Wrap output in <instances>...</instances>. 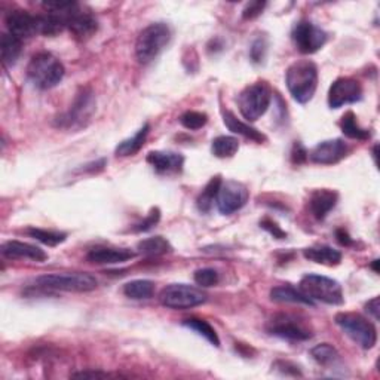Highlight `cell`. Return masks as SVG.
<instances>
[{
    "mask_svg": "<svg viewBox=\"0 0 380 380\" xmlns=\"http://www.w3.org/2000/svg\"><path fill=\"white\" fill-rule=\"evenodd\" d=\"M336 324L363 349H372L377 342L376 327L363 315L351 312L337 314Z\"/></svg>",
    "mask_w": 380,
    "mask_h": 380,
    "instance_id": "obj_8",
    "label": "cell"
},
{
    "mask_svg": "<svg viewBox=\"0 0 380 380\" xmlns=\"http://www.w3.org/2000/svg\"><path fill=\"white\" fill-rule=\"evenodd\" d=\"M272 101V91L266 82H255L238 96V107L244 119L254 122L268 111Z\"/></svg>",
    "mask_w": 380,
    "mask_h": 380,
    "instance_id": "obj_7",
    "label": "cell"
},
{
    "mask_svg": "<svg viewBox=\"0 0 380 380\" xmlns=\"http://www.w3.org/2000/svg\"><path fill=\"white\" fill-rule=\"evenodd\" d=\"M155 293V284L149 280H136L123 285V294L132 300H147Z\"/></svg>",
    "mask_w": 380,
    "mask_h": 380,
    "instance_id": "obj_27",
    "label": "cell"
},
{
    "mask_svg": "<svg viewBox=\"0 0 380 380\" xmlns=\"http://www.w3.org/2000/svg\"><path fill=\"white\" fill-rule=\"evenodd\" d=\"M341 128L346 137L354 140H368L370 136H372V132L359 125L354 111H347L342 116Z\"/></svg>",
    "mask_w": 380,
    "mask_h": 380,
    "instance_id": "obj_28",
    "label": "cell"
},
{
    "mask_svg": "<svg viewBox=\"0 0 380 380\" xmlns=\"http://www.w3.org/2000/svg\"><path fill=\"white\" fill-rule=\"evenodd\" d=\"M0 253H2L3 257L11 260L26 259L33 262H45L48 259V254L42 248L21 241H8L2 244V246H0Z\"/></svg>",
    "mask_w": 380,
    "mask_h": 380,
    "instance_id": "obj_17",
    "label": "cell"
},
{
    "mask_svg": "<svg viewBox=\"0 0 380 380\" xmlns=\"http://www.w3.org/2000/svg\"><path fill=\"white\" fill-rule=\"evenodd\" d=\"M299 290L314 302H323L325 305L338 306L343 305L345 297L342 285L336 280L324 275L307 273L300 280Z\"/></svg>",
    "mask_w": 380,
    "mask_h": 380,
    "instance_id": "obj_3",
    "label": "cell"
},
{
    "mask_svg": "<svg viewBox=\"0 0 380 380\" xmlns=\"http://www.w3.org/2000/svg\"><path fill=\"white\" fill-rule=\"evenodd\" d=\"M194 282H197L198 285L201 287H214L219 284V273L217 271H214L211 268H205V269H198L197 272H194Z\"/></svg>",
    "mask_w": 380,
    "mask_h": 380,
    "instance_id": "obj_35",
    "label": "cell"
},
{
    "mask_svg": "<svg viewBox=\"0 0 380 380\" xmlns=\"http://www.w3.org/2000/svg\"><path fill=\"white\" fill-rule=\"evenodd\" d=\"M246 201H248V190L242 183L235 180L221 181L217 198H215V203L221 214L228 215L239 211Z\"/></svg>",
    "mask_w": 380,
    "mask_h": 380,
    "instance_id": "obj_11",
    "label": "cell"
},
{
    "mask_svg": "<svg viewBox=\"0 0 380 380\" xmlns=\"http://www.w3.org/2000/svg\"><path fill=\"white\" fill-rule=\"evenodd\" d=\"M137 250L140 254L146 255V257H159V255L171 253L172 246L163 236H152V238L140 241Z\"/></svg>",
    "mask_w": 380,
    "mask_h": 380,
    "instance_id": "obj_26",
    "label": "cell"
},
{
    "mask_svg": "<svg viewBox=\"0 0 380 380\" xmlns=\"http://www.w3.org/2000/svg\"><path fill=\"white\" fill-rule=\"evenodd\" d=\"M149 131H150V127L149 123H146V125H143L134 136L119 143V146L116 147V156L127 158V156L136 155L137 152H140L143 145H145V141L149 136Z\"/></svg>",
    "mask_w": 380,
    "mask_h": 380,
    "instance_id": "obj_25",
    "label": "cell"
},
{
    "mask_svg": "<svg viewBox=\"0 0 380 380\" xmlns=\"http://www.w3.org/2000/svg\"><path fill=\"white\" fill-rule=\"evenodd\" d=\"M266 51H268V42H266V39L264 37L255 39L250 48V57L253 60V63L255 64L263 63L266 57Z\"/></svg>",
    "mask_w": 380,
    "mask_h": 380,
    "instance_id": "obj_36",
    "label": "cell"
},
{
    "mask_svg": "<svg viewBox=\"0 0 380 380\" xmlns=\"http://www.w3.org/2000/svg\"><path fill=\"white\" fill-rule=\"evenodd\" d=\"M346 155L347 146L345 145V141L341 138H334L316 145L311 153H307V158L314 163H320V165H333V163L342 161Z\"/></svg>",
    "mask_w": 380,
    "mask_h": 380,
    "instance_id": "obj_14",
    "label": "cell"
},
{
    "mask_svg": "<svg viewBox=\"0 0 380 380\" xmlns=\"http://www.w3.org/2000/svg\"><path fill=\"white\" fill-rule=\"evenodd\" d=\"M271 299L278 303H299L306 306H314V302L309 297H306L300 290L294 289L291 285L275 287L271 291Z\"/></svg>",
    "mask_w": 380,
    "mask_h": 380,
    "instance_id": "obj_24",
    "label": "cell"
},
{
    "mask_svg": "<svg viewBox=\"0 0 380 380\" xmlns=\"http://www.w3.org/2000/svg\"><path fill=\"white\" fill-rule=\"evenodd\" d=\"M75 377H107V373H98V372H82L73 374Z\"/></svg>",
    "mask_w": 380,
    "mask_h": 380,
    "instance_id": "obj_43",
    "label": "cell"
},
{
    "mask_svg": "<svg viewBox=\"0 0 380 380\" xmlns=\"http://www.w3.org/2000/svg\"><path fill=\"white\" fill-rule=\"evenodd\" d=\"M147 162L158 172H180L184 163V158L180 153L174 152H150Z\"/></svg>",
    "mask_w": 380,
    "mask_h": 380,
    "instance_id": "obj_20",
    "label": "cell"
},
{
    "mask_svg": "<svg viewBox=\"0 0 380 380\" xmlns=\"http://www.w3.org/2000/svg\"><path fill=\"white\" fill-rule=\"evenodd\" d=\"M23 40L11 33H5L0 39V53H2V63L5 67H12L21 55Z\"/></svg>",
    "mask_w": 380,
    "mask_h": 380,
    "instance_id": "obj_23",
    "label": "cell"
},
{
    "mask_svg": "<svg viewBox=\"0 0 380 380\" xmlns=\"http://www.w3.org/2000/svg\"><path fill=\"white\" fill-rule=\"evenodd\" d=\"M223 120H224V125L228 127L229 131H232L233 134L242 136L245 138H250V140L257 141V143H262V141L266 140V137L262 134L260 131L253 128L251 125H248V123L242 122L241 119L236 118L233 113L229 111V110L223 111Z\"/></svg>",
    "mask_w": 380,
    "mask_h": 380,
    "instance_id": "obj_22",
    "label": "cell"
},
{
    "mask_svg": "<svg viewBox=\"0 0 380 380\" xmlns=\"http://www.w3.org/2000/svg\"><path fill=\"white\" fill-rule=\"evenodd\" d=\"M66 69L51 53H39L32 57L27 66V76L39 89H51L63 80Z\"/></svg>",
    "mask_w": 380,
    "mask_h": 380,
    "instance_id": "obj_2",
    "label": "cell"
},
{
    "mask_svg": "<svg viewBox=\"0 0 380 380\" xmlns=\"http://www.w3.org/2000/svg\"><path fill=\"white\" fill-rule=\"evenodd\" d=\"M260 226H262V228H263L264 230H268V232L273 236V238L284 239L285 236H287V233L280 228V226L276 224V223H273V221L269 220V219H264V220L260 223Z\"/></svg>",
    "mask_w": 380,
    "mask_h": 380,
    "instance_id": "obj_39",
    "label": "cell"
},
{
    "mask_svg": "<svg viewBox=\"0 0 380 380\" xmlns=\"http://www.w3.org/2000/svg\"><path fill=\"white\" fill-rule=\"evenodd\" d=\"M171 40V28L165 23H153L138 35L136 55L141 64H149L155 60Z\"/></svg>",
    "mask_w": 380,
    "mask_h": 380,
    "instance_id": "obj_4",
    "label": "cell"
},
{
    "mask_svg": "<svg viewBox=\"0 0 380 380\" xmlns=\"http://www.w3.org/2000/svg\"><path fill=\"white\" fill-rule=\"evenodd\" d=\"M303 255L307 260L325 266H336L342 262V253L328 245L311 246V248L303 250Z\"/></svg>",
    "mask_w": 380,
    "mask_h": 380,
    "instance_id": "obj_21",
    "label": "cell"
},
{
    "mask_svg": "<svg viewBox=\"0 0 380 380\" xmlns=\"http://www.w3.org/2000/svg\"><path fill=\"white\" fill-rule=\"evenodd\" d=\"M336 236H337V241L341 242L342 245H345V246H349V245L354 244V241L351 239V236L347 235V232L345 229H338L336 232Z\"/></svg>",
    "mask_w": 380,
    "mask_h": 380,
    "instance_id": "obj_42",
    "label": "cell"
},
{
    "mask_svg": "<svg viewBox=\"0 0 380 380\" xmlns=\"http://www.w3.org/2000/svg\"><path fill=\"white\" fill-rule=\"evenodd\" d=\"M27 233L35 238L36 241L42 242L49 246H55L58 244H63L67 239V235L63 232L57 230H46V229H39V228H30L27 229Z\"/></svg>",
    "mask_w": 380,
    "mask_h": 380,
    "instance_id": "obj_32",
    "label": "cell"
},
{
    "mask_svg": "<svg viewBox=\"0 0 380 380\" xmlns=\"http://www.w3.org/2000/svg\"><path fill=\"white\" fill-rule=\"evenodd\" d=\"M291 158L294 163H303L307 159V152L305 147L300 145V143H296L293 152H291Z\"/></svg>",
    "mask_w": 380,
    "mask_h": 380,
    "instance_id": "obj_40",
    "label": "cell"
},
{
    "mask_svg": "<svg viewBox=\"0 0 380 380\" xmlns=\"http://www.w3.org/2000/svg\"><path fill=\"white\" fill-rule=\"evenodd\" d=\"M285 82L291 97L300 105H306L314 98L318 87V69L315 63L309 60L296 61L287 70Z\"/></svg>",
    "mask_w": 380,
    "mask_h": 380,
    "instance_id": "obj_1",
    "label": "cell"
},
{
    "mask_svg": "<svg viewBox=\"0 0 380 380\" xmlns=\"http://www.w3.org/2000/svg\"><path fill=\"white\" fill-rule=\"evenodd\" d=\"M264 6H266V2H251L245 6L242 17L245 19H253L255 17H259L263 12Z\"/></svg>",
    "mask_w": 380,
    "mask_h": 380,
    "instance_id": "obj_38",
    "label": "cell"
},
{
    "mask_svg": "<svg viewBox=\"0 0 380 380\" xmlns=\"http://www.w3.org/2000/svg\"><path fill=\"white\" fill-rule=\"evenodd\" d=\"M291 37L302 54H314L327 42V33L324 30L307 19H303L294 26Z\"/></svg>",
    "mask_w": 380,
    "mask_h": 380,
    "instance_id": "obj_10",
    "label": "cell"
},
{
    "mask_svg": "<svg viewBox=\"0 0 380 380\" xmlns=\"http://www.w3.org/2000/svg\"><path fill=\"white\" fill-rule=\"evenodd\" d=\"M183 325L188 327L189 330H193L194 333H198L199 336H202L203 338H207V341L214 345V346H220V338L215 333L214 328L203 320H198V318H189V320L183 321Z\"/></svg>",
    "mask_w": 380,
    "mask_h": 380,
    "instance_id": "obj_31",
    "label": "cell"
},
{
    "mask_svg": "<svg viewBox=\"0 0 380 380\" xmlns=\"http://www.w3.org/2000/svg\"><path fill=\"white\" fill-rule=\"evenodd\" d=\"M9 33L18 39H28L39 35L37 30V15L28 14L27 11H11L5 18Z\"/></svg>",
    "mask_w": 380,
    "mask_h": 380,
    "instance_id": "obj_15",
    "label": "cell"
},
{
    "mask_svg": "<svg viewBox=\"0 0 380 380\" xmlns=\"http://www.w3.org/2000/svg\"><path fill=\"white\" fill-rule=\"evenodd\" d=\"M268 332L272 336L287 338V341L302 342L312 337L309 328H306L299 320L290 315H278L271 320L268 325Z\"/></svg>",
    "mask_w": 380,
    "mask_h": 380,
    "instance_id": "obj_13",
    "label": "cell"
},
{
    "mask_svg": "<svg viewBox=\"0 0 380 380\" xmlns=\"http://www.w3.org/2000/svg\"><path fill=\"white\" fill-rule=\"evenodd\" d=\"M67 28L76 39L87 40L97 33L98 21L91 12L82 11L79 6H76L67 17Z\"/></svg>",
    "mask_w": 380,
    "mask_h": 380,
    "instance_id": "obj_16",
    "label": "cell"
},
{
    "mask_svg": "<svg viewBox=\"0 0 380 380\" xmlns=\"http://www.w3.org/2000/svg\"><path fill=\"white\" fill-rule=\"evenodd\" d=\"M238 149H239L238 138L230 137V136H220L217 138H214L211 145L212 155L221 159L235 156V153L238 152Z\"/></svg>",
    "mask_w": 380,
    "mask_h": 380,
    "instance_id": "obj_29",
    "label": "cell"
},
{
    "mask_svg": "<svg viewBox=\"0 0 380 380\" xmlns=\"http://www.w3.org/2000/svg\"><path fill=\"white\" fill-rule=\"evenodd\" d=\"M159 220H161L159 208H152L146 217L134 226V232H147L153 228V226H156Z\"/></svg>",
    "mask_w": 380,
    "mask_h": 380,
    "instance_id": "obj_37",
    "label": "cell"
},
{
    "mask_svg": "<svg viewBox=\"0 0 380 380\" xmlns=\"http://www.w3.org/2000/svg\"><path fill=\"white\" fill-rule=\"evenodd\" d=\"M220 184H221L220 177H212L208 181L207 186L203 188V190L201 192V194L198 197V201H197L198 210L201 212H208L212 208V203L215 202V198H217Z\"/></svg>",
    "mask_w": 380,
    "mask_h": 380,
    "instance_id": "obj_30",
    "label": "cell"
},
{
    "mask_svg": "<svg viewBox=\"0 0 380 380\" xmlns=\"http://www.w3.org/2000/svg\"><path fill=\"white\" fill-rule=\"evenodd\" d=\"M365 311L372 315L376 321L379 320V311H380L379 309V297H374V299H372L365 305Z\"/></svg>",
    "mask_w": 380,
    "mask_h": 380,
    "instance_id": "obj_41",
    "label": "cell"
},
{
    "mask_svg": "<svg viewBox=\"0 0 380 380\" xmlns=\"http://www.w3.org/2000/svg\"><path fill=\"white\" fill-rule=\"evenodd\" d=\"M35 284L40 289L73 291V293H88L94 291L98 281L94 276L84 272H64V273H49L36 278Z\"/></svg>",
    "mask_w": 380,
    "mask_h": 380,
    "instance_id": "obj_6",
    "label": "cell"
},
{
    "mask_svg": "<svg viewBox=\"0 0 380 380\" xmlns=\"http://www.w3.org/2000/svg\"><path fill=\"white\" fill-rule=\"evenodd\" d=\"M207 120H208V116L205 115V113L194 111V110H189L186 113H183L180 118L181 125L190 131L201 129L205 123H207Z\"/></svg>",
    "mask_w": 380,
    "mask_h": 380,
    "instance_id": "obj_34",
    "label": "cell"
},
{
    "mask_svg": "<svg viewBox=\"0 0 380 380\" xmlns=\"http://www.w3.org/2000/svg\"><path fill=\"white\" fill-rule=\"evenodd\" d=\"M96 111V97L91 88H82L71 106L55 119V127L61 129H80L87 127Z\"/></svg>",
    "mask_w": 380,
    "mask_h": 380,
    "instance_id": "obj_5",
    "label": "cell"
},
{
    "mask_svg": "<svg viewBox=\"0 0 380 380\" xmlns=\"http://www.w3.org/2000/svg\"><path fill=\"white\" fill-rule=\"evenodd\" d=\"M363 98V88L352 78H338L328 91V105L332 109H341Z\"/></svg>",
    "mask_w": 380,
    "mask_h": 380,
    "instance_id": "obj_12",
    "label": "cell"
},
{
    "mask_svg": "<svg viewBox=\"0 0 380 380\" xmlns=\"http://www.w3.org/2000/svg\"><path fill=\"white\" fill-rule=\"evenodd\" d=\"M337 199H338V194L334 190H330V189L315 190L311 194V199H309V208H311V212L314 214V217L318 220H324L327 217V214L336 207Z\"/></svg>",
    "mask_w": 380,
    "mask_h": 380,
    "instance_id": "obj_19",
    "label": "cell"
},
{
    "mask_svg": "<svg viewBox=\"0 0 380 380\" xmlns=\"http://www.w3.org/2000/svg\"><path fill=\"white\" fill-rule=\"evenodd\" d=\"M136 257V253L129 248H109L97 246L87 254V260L96 264H119Z\"/></svg>",
    "mask_w": 380,
    "mask_h": 380,
    "instance_id": "obj_18",
    "label": "cell"
},
{
    "mask_svg": "<svg viewBox=\"0 0 380 380\" xmlns=\"http://www.w3.org/2000/svg\"><path fill=\"white\" fill-rule=\"evenodd\" d=\"M159 300L170 309L186 311L207 302V294L188 284H171L161 291Z\"/></svg>",
    "mask_w": 380,
    "mask_h": 380,
    "instance_id": "obj_9",
    "label": "cell"
},
{
    "mask_svg": "<svg viewBox=\"0 0 380 380\" xmlns=\"http://www.w3.org/2000/svg\"><path fill=\"white\" fill-rule=\"evenodd\" d=\"M311 355L315 361L321 365L334 364L338 359V352L336 351V347H333L330 343L316 345L315 347H312Z\"/></svg>",
    "mask_w": 380,
    "mask_h": 380,
    "instance_id": "obj_33",
    "label": "cell"
}]
</instances>
